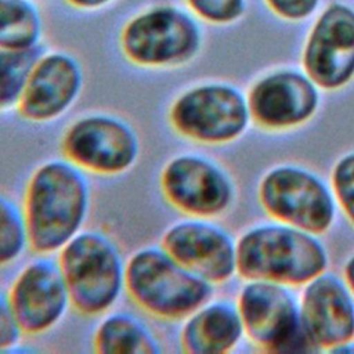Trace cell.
I'll list each match as a JSON object with an SVG mask.
<instances>
[{
	"label": "cell",
	"instance_id": "obj_10",
	"mask_svg": "<svg viewBox=\"0 0 354 354\" xmlns=\"http://www.w3.org/2000/svg\"><path fill=\"white\" fill-rule=\"evenodd\" d=\"M159 189L176 212L202 218L223 213L234 195L224 170L195 152L174 153L165 162L159 173Z\"/></svg>",
	"mask_w": 354,
	"mask_h": 354
},
{
	"label": "cell",
	"instance_id": "obj_12",
	"mask_svg": "<svg viewBox=\"0 0 354 354\" xmlns=\"http://www.w3.org/2000/svg\"><path fill=\"white\" fill-rule=\"evenodd\" d=\"M173 259L209 283L227 281L236 270L235 245L227 232L202 217L176 220L159 243Z\"/></svg>",
	"mask_w": 354,
	"mask_h": 354
},
{
	"label": "cell",
	"instance_id": "obj_15",
	"mask_svg": "<svg viewBox=\"0 0 354 354\" xmlns=\"http://www.w3.org/2000/svg\"><path fill=\"white\" fill-rule=\"evenodd\" d=\"M300 317L317 346H342L354 335V304L332 275L313 278L304 290Z\"/></svg>",
	"mask_w": 354,
	"mask_h": 354
},
{
	"label": "cell",
	"instance_id": "obj_23",
	"mask_svg": "<svg viewBox=\"0 0 354 354\" xmlns=\"http://www.w3.org/2000/svg\"><path fill=\"white\" fill-rule=\"evenodd\" d=\"M24 332L11 308L7 292L0 288V353L11 351L24 339Z\"/></svg>",
	"mask_w": 354,
	"mask_h": 354
},
{
	"label": "cell",
	"instance_id": "obj_11",
	"mask_svg": "<svg viewBox=\"0 0 354 354\" xmlns=\"http://www.w3.org/2000/svg\"><path fill=\"white\" fill-rule=\"evenodd\" d=\"M83 84V68L75 55L65 51L40 54L17 112L28 123H54L77 102Z\"/></svg>",
	"mask_w": 354,
	"mask_h": 354
},
{
	"label": "cell",
	"instance_id": "obj_18",
	"mask_svg": "<svg viewBox=\"0 0 354 354\" xmlns=\"http://www.w3.org/2000/svg\"><path fill=\"white\" fill-rule=\"evenodd\" d=\"M93 333V350L98 354H159L162 342L137 314L111 310L100 317Z\"/></svg>",
	"mask_w": 354,
	"mask_h": 354
},
{
	"label": "cell",
	"instance_id": "obj_13",
	"mask_svg": "<svg viewBox=\"0 0 354 354\" xmlns=\"http://www.w3.org/2000/svg\"><path fill=\"white\" fill-rule=\"evenodd\" d=\"M261 199L271 214L306 231L321 232L333 218V203L324 184L295 167L272 170L261 184Z\"/></svg>",
	"mask_w": 354,
	"mask_h": 354
},
{
	"label": "cell",
	"instance_id": "obj_20",
	"mask_svg": "<svg viewBox=\"0 0 354 354\" xmlns=\"http://www.w3.org/2000/svg\"><path fill=\"white\" fill-rule=\"evenodd\" d=\"M39 48H0V113L17 111Z\"/></svg>",
	"mask_w": 354,
	"mask_h": 354
},
{
	"label": "cell",
	"instance_id": "obj_8",
	"mask_svg": "<svg viewBox=\"0 0 354 354\" xmlns=\"http://www.w3.org/2000/svg\"><path fill=\"white\" fill-rule=\"evenodd\" d=\"M7 296L25 336L54 330L72 308L71 295L57 257L36 254L14 275Z\"/></svg>",
	"mask_w": 354,
	"mask_h": 354
},
{
	"label": "cell",
	"instance_id": "obj_1",
	"mask_svg": "<svg viewBox=\"0 0 354 354\" xmlns=\"http://www.w3.org/2000/svg\"><path fill=\"white\" fill-rule=\"evenodd\" d=\"M21 206L30 250L54 256L84 230L91 209L88 174L64 156L46 159L29 174Z\"/></svg>",
	"mask_w": 354,
	"mask_h": 354
},
{
	"label": "cell",
	"instance_id": "obj_4",
	"mask_svg": "<svg viewBox=\"0 0 354 354\" xmlns=\"http://www.w3.org/2000/svg\"><path fill=\"white\" fill-rule=\"evenodd\" d=\"M236 270L245 278L301 283L326 266L322 246L310 235L283 227H263L245 234L235 246Z\"/></svg>",
	"mask_w": 354,
	"mask_h": 354
},
{
	"label": "cell",
	"instance_id": "obj_25",
	"mask_svg": "<svg viewBox=\"0 0 354 354\" xmlns=\"http://www.w3.org/2000/svg\"><path fill=\"white\" fill-rule=\"evenodd\" d=\"M277 11L290 18H300L311 12L317 0H268Z\"/></svg>",
	"mask_w": 354,
	"mask_h": 354
},
{
	"label": "cell",
	"instance_id": "obj_26",
	"mask_svg": "<svg viewBox=\"0 0 354 354\" xmlns=\"http://www.w3.org/2000/svg\"><path fill=\"white\" fill-rule=\"evenodd\" d=\"M69 4H72L73 7L77 8H83V10H91V8H98L102 7L108 3H111L112 0H66Z\"/></svg>",
	"mask_w": 354,
	"mask_h": 354
},
{
	"label": "cell",
	"instance_id": "obj_6",
	"mask_svg": "<svg viewBox=\"0 0 354 354\" xmlns=\"http://www.w3.org/2000/svg\"><path fill=\"white\" fill-rule=\"evenodd\" d=\"M201 47V30L185 11L159 6L131 18L120 33L126 59L149 69L177 68L191 61Z\"/></svg>",
	"mask_w": 354,
	"mask_h": 354
},
{
	"label": "cell",
	"instance_id": "obj_21",
	"mask_svg": "<svg viewBox=\"0 0 354 354\" xmlns=\"http://www.w3.org/2000/svg\"><path fill=\"white\" fill-rule=\"evenodd\" d=\"M30 250L22 206L0 192V270L17 264Z\"/></svg>",
	"mask_w": 354,
	"mask_h": 354
},
{
	"label": "cell",
	"instance_id": "obj_3",
	"mask_svg": "<svg viewBox=\"0 0 354 354\" xmlns=\"http://www.w3.org/2000/svg\"><path fill=\"white\" fill-rule=\"evenodd\" d=\"M55 257L77 314L100 318L126 293V259L105 231L84 228Z\"/></svg>",
	"mask_w": 354,
	"mask_h": 354
},
{
	"label": "cell",
	"instance_id": "obj_5",
	"mask_svg": "<svg viewBox=\"0 0 354 354\" xmlns=\"http://www.w3.org/2000/svg\"><path fill=\"white\" fill-rule=\"evenodd\" d=\"M65 159L97 177H119L137 165L141 140L136 127L111 112H87L73 119L59 141Z\"/></svg>",
	"mask_w": 354,
	"mask_h": 354
},
{
	"label": "cell",
	"instance_id": "obj_14",
	"mask_svg": "<svg viewBox=\"0 0 354 354\" xmlns=\"http://www.w3.org/2000/svg\"><path fill=\"white\" fill-rule=\"evenodd\" d=\"M306 68L324 87H337L354 73V12L330 7L317 24L306 50Z\"/></svg>",
	"mask_w": 354,
	"mask_h": 354
},
{
	"label": "cell",
	"instance_id": "obj_22",
	"mask_svg": "<svg viewBox=\"0 0 354 354\" xmlns=\"http://www.w3.org/2000/svg\"><path fill=\"white\" fill-rule=\"evenodd\" d=\"M189 7L210 22H230L243 8L242 0H187Z\"/></svg>",
	"mask_w": 354,
	"mask_h": 354
},
{
	"label": "cell",
	"instance_id": "obj_24",
	"mask_svg": "<svg viewBox=\"0 0 354 354\" xmlns=\"http://www.w3.org/2000/svg\"><path fill=\"white\" fill-rule=\"evenodd\" d=\"M333 184L343 207L354 221V153L337 163L333 171Z\"/></svg>",
	"mask_w": 354,
	"mask_h": 354
},
{
	"label": "cell",
	"instance_id": "obj_16",
	"mask_svg": "<svg viewBox=\"0 0 354 354\" xmlns=\"http://www.w3.org/2000/svg\"><path fill=\"white\" fill-rule=\"evenodd\" d=\"M249 106L256 120L266 126H290L306 120L314 112L317 91L301 75L277 73L254 86Z\"/></svg>",
	"mask_w": 354,
	"mask_h": 354
},
{
	"label": "cell",
	"instance_id": "obj_2",
	"mask_svg": "<svg viewBox=\"0 0 354 354\" xmlns=\"http://www.w3.org/2000/svg\"><path fill=\"white\" fill-rule=\"evenodd\" d=\"M126 295L148 317L178 322L210 299L212 283L181 266L160 245H147L126 259Z\"/></svg>",
	"mask_w": 354,
	"mask_h": 354
},
{
	"label": "cell",
	"instance_id": "obj_9",
	"mask_svg": "<svg viewBox=\"0 0 354 354\" xmlns=\"http://www.w3.org/2000/svg\"><path fill=\"white\" fill-rule=\"evenodd\" d=\"M238 311L250 339L270 351L317 350L292 296L271 281H254L245 286L239 296Z\"/></svg>",
	"mask_w": 354,
	"mask_h": 354
},
{
	"label": "cell",
	"instance_id": "obj_19",
	"mask_svg": "<svg viewBox=\"0 0 354 354\" xmlns=\"http://www.w3.org/2000/svg\"><path fill=\"white\" fill-rule=\"evenodd\" d=\"M41 32L40 12L30 0H0V48H37Z\"/></svg>",
	"mask_w": 354,
	"mask_h": 354
},
{
	"label": "cell",
	"instance_id": "obj_27",
	"mask_svg": "<svg viewBox=\"0 0 354 354\" xmlns=\"http://www.w3.org/2000/svg\"><path fill=\"white\" fill-rule=\"evenodd\" d=\"M346 275H347V279H348V282H350V285L354 290V257L348 261V264L346 267Z\"/></svg>",
	"mask_w": 354,
	"mask_h": 354
},
{
	"label": "cell",
	"instance_id": "obj_17",
	"mask_svg": "<svg viewBox=\"0 0 354 354\" xmlns=\"http://www.w3.org/2000/svg\"><path fill=\"white\" fill-rule=\"evenodd\" d=\"M242 332L243 324L234 306L207 300L183 319L178 343L188 354H220L231 350Z\"/></svg>",
	"mask_w": 354,
	"mask_h": 354
},
{
	"label": "cell",
	"instance_id": "obj_7",
	"mask_svg": "<svg viewBox=\"0 0 354 354\" xmlns=\"http://www.w3.org/2000/svg\"><path fill=\"white\" fill-rule=\"evenodd\" d=\"M249 118L243 97L225 84H199L180 93L170 104L167 119L173 131L203 145L236 138Z\"/></svg>",
	"mask_w": 354,
	"mask_h": 354
}]
</instances>
